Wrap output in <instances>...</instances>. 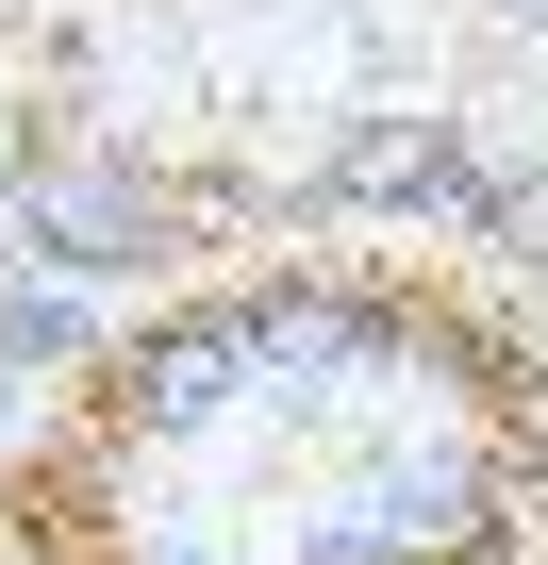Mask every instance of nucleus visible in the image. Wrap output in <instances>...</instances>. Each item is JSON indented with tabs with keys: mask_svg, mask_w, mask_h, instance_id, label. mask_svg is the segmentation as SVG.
<instances>
[{
	"mask_svg": "<svg viewBox=\"0 0 548 565\" xmlns=\"http://www.w3.org/2000/svg\"><path fill=\"white\" fill-rule=\"evenodd\" d=\"M51 449L183 466V499L18 466L0 532L34 565H515L548 350L399 249H316L117 333Z\"/></svg>",
	"mask_w": 548,
	"mask_h": 565,
	"instance_id": "f257e3e1",
	"label": "nucleus"
}]
</instances>
